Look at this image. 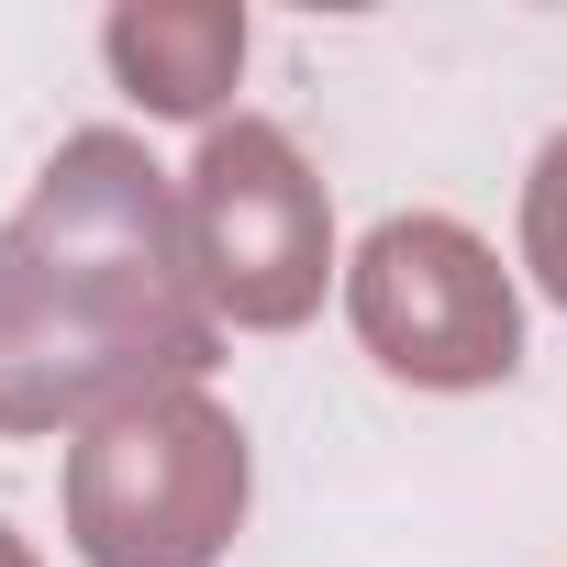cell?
<instances>
[{
    "mask_svg": "<svg viewBox=\"0 0 567 567\" xmlns=\"http://www.w3.org/2000/svg\"><path fill=\"white\" fill-rule=\"evenodd\" d=\"M223 323L189 267L178 178L134 134H68L0 223V434L101 423L145 390H200Z\"/></svg>",
    "mask_w": 567,
    "mask_h": 567,
    "instance_id": "cell-1",
    "label": "cell"
},
{
    "mask_svg": "<svg viewBox=\"0 0 567 567\" xmlns=\"http://www.w3.org/2000/svg\"><path fill=\"white\" fill-rule=\"evenodd\" d=\"M245 434L200 390L101 412L68 456V534L90 567H212L245 523Z\"/></svg>",
    "mask_w": 567,
    "mask_h": 567,
    "instance_id": "cell-2",
    "label": "cell"
},
{
    "mask_svg": "<svg viewBox=\"0 0 567 567\" xmlns=\"http://www.w3.org/2000/svg\"><path fill=\"white\" fill-rule=\"evenodd\" d=\"M178 212H189V267L212 290V323H245V334H290L323 278H334V212H323V178L301 167V145L234 112L200 134L189 178H178Z\"/></svg>",
    "mask_w": 567,
    "mask_h": 567,
    "instance_id": "cell-3",
    "label": "cell"
},
{
    "mask_svg": "<svg viewBox=\"0 0 567 567\" xmlns=\"http://www.w3.org/2000/svg\"><path fill=\"white\" fill-rule=\"evenodd\" d=\"M357 346L412 390H489L523 368V301L501 256L445 212H390L346 267Z\"/></svg>",
    "mask_w": 567,
    "mask_h": 567,
    "instance_id": "cell-4",
    "label": "cell"
},
{
    "mask_svg": "<svg viewBox=\"0 0 567 567\" xmlns=\"http://www.w3.org/2000/svg\"><path fill=\"white\" fill-rule=\"evenodd\" d=\"M101 56H112V79L145 112L200 123L234 90V68H245V12H223V0H123L101 23Z\"/></svg>",
    "mask_w": 567,
    "mask_h": 567,
    "instance_id": "cell-5",
    "label": "cell"
},
{
    "mask_svg": "<svg viewBox=\"0 0 567 567\" xmlns=\"http://www.w3.org/2000/svg\"><path fill=\"white\" fill-rule=\"evenodd\" d=\"M523 267H534V290L567 312V134L534 156V178H523Z\"/></svg>",
    "mask_w": 567,
    "mask_h": 567,
    "instance_id": "cell-6",
    "label": "cell"
},
{
    "mask_svg": "<svg viewBox=\"0 0 567 567\" xmlns=\"http://www.w3.org/2000/svg\"><path fill=\"white\" fill-rule=\"evenodd\" d=\"M0 567H34V545H23V534H12V523H0Z\"/></svg>",
    "mask_w": 567,
    "mask_h": 567,
    "instance_id": "cell-7",
    "label": "cell"
}]
</instances>
